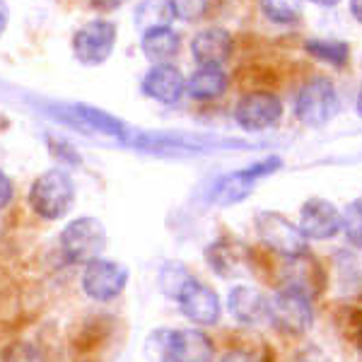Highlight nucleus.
Wrapping results in <instances>:
<instances>
[{
    "instance_id": "nucleus-1",
    "label": "nucleus",
    "mask_w": 362,
    "mask_h": 362,
    "mask_svg": "<svg viewBox=\"0 0 362 362\" xmlns=\"http://www.w3.org/2000/svg\"><path fill=\"white\" fill-rule=\"evenodd\" d=\"M75 201V184L63 169H49L29 189V208L42 220L66 218Z\"/></svg>"
},
{
    "instance_id": "nucleus-2",
    "label": "nucleus",
    "mask_w": 362,
    "mask_h": 362,
    "mask_svg": "<svg viewBox=\"0 0 362 362\" xmlns=\"http://www.w3.org/2000/svg\"><path fill=\"white\" fill-rule=\"evenodd\" d=\"M107 247V230L97 218H78L68 223L61 232V254L70 264H90L102 259Z\"/></svg>"
},
{
    "instance_id": "nucleus-3",
    "label": "nucleus",
    "mask_w": 362,
    "mask_h": 362,
    "mask_svg": "<svg viewBox=\"0 0 362 362\" xmlns=\"http://www.w3.org/2000/svg\"><path fill=\"white\" fill-rule=\"evenodd\" d=\"M338 92L329 78H312L295 99V114L305 126H326L338 114Z\"/></svg>"
},
{
    "instance_id": "nucleus-4",
    "label": "nucleus",
    "mask_w": 362,
    "mask_h": 362,
    "mask_svg": "<svg viewBox=\"0 0 362 362\" xmlns=\"http://www.w3.org/2000/svg\"><path fill=\"white\" fill-rule=\"evenodd\" d=\"M266 317L283 336H305L312 326V302L293 288H283L268 300Z\"/></svg>"
},
{
    "instance_id": "nucleus-5",
    "label": "nucleus",
    "mask_w": 362,
    "mask_h": 362,
    "mask_svg": "<svg viewBox=\"0 0 362 362\" xmlns=\"http://www.w3.org/2000/svg\"><path fill=\"white\" fill-rule=\"evenodd\" d=\"M256 235L268 249H273L285 259L302 256L309 249L307 237L302 235L300 227L293 225L280 213H271V210H264V213L256 215Z\"/></svg>"
},
{
    "instance_id": "nucleus-6",
    "label": "nucleus",
    "mask_w": 362,
    "mask_h": 362,
    "mask_svg": "<svg viewBox=\"0 0 362 362\" xmlns=\"http://www.w3.org/2000/svg\"><path fill=\"white\" fill-rule=\"evenodd\" d=\"M276 169H280V157H268V160H261V162H254L251 167L247 169H239V172H232L223 177L215 184L213 194V203L218 206H235V203L244 201L254 186L259 184L264 177H271Z\"/></svg>"
},
{
    "instance_id": "nucleus-7",
    "label": "nucleus",
    "mask_w": 362,
    "mask_h": 362,
    "mask_svg": "<svg viewBox=\"0 0 362 362\" xmlns=\"http://www.w3.org/2000/svg\"><path fill=\"white\" fill-rule=\"evenodd\" d=\"M128 285V268L112 259H95L83 271V290L95 302L116 300Z\"/></svg>"
},
{
    "instance_id": "nucleus-8",
    "label": "nucleus",
    "mask_w": 362,
    "mask_h": 362,
    "mask_svg": "<svg viewBox=\"0 0 362 362\" xmlns=\"http://www.w3.org/2000/svg\"><path fill=\"white\" fill-rule=\"evenodd\" d=\"M116 46V25L107 20L87 22L75 32L73 54L83 66H102Z\"/></svg>"
},
{
    "instance_id": "nucleus-9",
    "label": "nucleus",
    "mask_w": 362,
    "mask_h": 362,
    "mask_svg": "<svg viewBox=\"0 0 362 362\" xmlns=\"http://www.w3.org/2000/svg\"><path fill=\"white\" fill-rule=\"evenodd\" d=\"M283 116V102L273 92H249L237 102L235 119L244 131H266Z\"/></svg>"
},
{
    "instance_id": "nucleus-10",
    "label": "nucleus",
    "mask_w": 362,
    "mask_h": 362,
    "mask_svg": "<svg viewBox=\"0 0 362 362\" xmlns=\"http://www.w3.org/2000/svg\"><path fill=\"white\" fill-rule=\"evenodd\" d=\"M177 302H179L181 312H184V317L198 326L218 324L220 312H223L220 297L215 295V290L208 288L206 283H201V280H196V278H191L189 283H186V288L179 293Z\"/></svg>"
},
{
    "instance_id": "nucleus-11",
    "label": "nucleus",
    "mask_w": 362,
    "mask_h": 362,
    "mask_svg": "<svg viewBox=\"0 0 362 362\" xmlns=\"http://www.w3.org/2000/svg\"><path fill=\"white\" fill-rule=\"evenodd\" d=\"M206 261L220 278H239L251 264V251L235 237H220L206 249Z\"/></svg>"
},
{
    "instance_id": "nucleus-12",
    "label": "nucleus",
    "mask_w": 362,
    "mask_h": 362,
    "mask_svg": "<svg viewBox=\"0 0 362 362\" xmlns=\"http://www.w3.org/2000/svg\"><path fill=\"white\" fill-rule=\"evenodd\" d=\"M343 218L334 203L324 198H309L300 210V230L307 239H331L341 232Z\"/></svg>"
},
{
    "instance_id": "nucleus-13",
    "label": "nucleus",
    "mask_w": 362,
    "mask_h": 362,
    "mask_svg": "<svg viewBox=\"0 0 362 362\" xmlns=\"http://www.w3.org/2000/svg\"><path fill=\"white\" fill-rule=\"evenodd\" d=\"M215 346L198 329H169L167 334V362H210Z\"/></svg>"
},
{
    "instance_id": "nucleus-14",
    "label": "nucleus",
    "mask_w": 362,
    "mask_h": 362,
    "mask_svg": "<svg viewBox=\"0 0 362 362\" xmlns=\"http://www.w3.org/2000/svg\"><path fill=\"white\" fill-rule=\"evenodd\" d=\"M143 92L160 104H177L186 92V78L172 63H160L145 73Z\"/></svg>"
},
{
    "instance_id": "nucleus-15",
    "label": "nucleus",
    "mask_w": 362,
    "mask_h": 362,
    "mask_svg": "<svg viewBox=\"0 0 362 362\" xmlns=\"http://www.w3.org/2000/svg\"><path fill=\"white\" fill-rule=\"evenodd\" d=\"M191 54L201 68H220L232 56V34L223 27H208L191 42Z\"/></svg>"
},
{
    "instance_id": "nucleus-16",
    "label": "nucleus",
    "mask_w": 362,
    "mask_h": 362,
    "mask_svg": "<svg viewBox=\"0 0 362 362\" xmlns=\"http://www.w3.org/2000/svg\"><path fill=\"white\" fill-rule=\"evenodd\" d=\"M227 309L239 324L254 326L268 314V300L251 285H235L227 295Z\"/></svg>"
},
{
    "instance_id": "nucleus-17",
    "label": "nucleus",
    "mask_w": 362,
    "mask_h": 362,
    "mask_svg": "<svg viewBox=\"0 0 362 362\" xmlns=\"http://www.w3.org/2000/svg\"><path fill=\"white\" fill-rule=\"evenodd\" d=\"M285 288H293L297 293L312 297L317 295L324 285V271L314 261V256L302 254L295 259H288V273H285Z\"/></svg>"
},
{
    "instance_id": "nucleus-18",
    "label": "nucleus",
    "mask_w": 362,
    "mask_h": 362,
    "mask_svg": "<svg viewBox=\"0 0 362 362\" xmlns=\"http://www.w3.org/2000/svg\"><path fill=\"white\" fill-rule=\"evenodd\" d=\"M227 75L220 68H198L189 80H186V92L198 102H210L225 95Z\"/></svg>"
},
{
    "instance_id": "nucleus-19",
    "label": "nucleus",
    "mask_w": 362,
    "mask_h": 362,
    "mask_svg": "<svg viewBox=\"0 0 362 362\" xmlns=\"http://www.w3.org/2000/svg\"><path fill=\"white\" fill-rule=\"evenodd\" d=\"M179 34L172 32L169 27L165 29H150V32L143 34V42H140V49H143V54L150 58V61L155 63V66H160V63H167L172 61L174 56L179 54Z\"/></svg>"
},
{
    "instance_id": "nucleus-20",
    "label": "nucleus",
    "mask_w": 362,
    "mask_h": 362,
    "mask_svg": "<svg viewBox=\"0 0 362 362\" xmlns=\"http://www.w3.org/2000/svg\"><path fill=\"white\" fill-rule=\"evenodd\" d=\"M177 17V8H174V0H140L136 8V27L150 32V29H165L174 22Z\"/></svg>"
},
{
    "instance_id": "nucleus-21",
    "label": "nucleus",
    "mask_w": 362,
    "mask_h": 362,
    "mask_svg": "<svg viewBox=\"0 0 362 362\" xmlns=\"http://www.w3.org/2000/svg\"><path fill=\"white\" fill-rule=\"evenodd\" d=\"M305 51L309 56H314L317 61L331 63L336 68H343L348 63L350 49L341 39H307Z\"/></svg>"
},
{
    "instance_id": "nucleus-22",
    "label": "nucleus",
    "mask_w": 362,
    "mask_h": 362,
    "mask_svg": "<svg viewBox=\"0 0 362 362\" xmlns=\"http://www.w3.org/2000/svg\"><path fill=\"white\" fill-rule=\"evenodd\" d=\"M261 10L276 25H295L302 17V0H261Z\"/></svg>"
},
{
    "instance_id": "nucleus-23",
    "label": "nucleus",
    "mask_w": 362,
    "mask_h": 362,
    "mask_svg": "<svg viewBox=\"0 0 362 362\" xmlns=\"http://www.w3.org/2000/svg\"><path fill=\"white\" fill-rule=\"evenodd\" d=\"M194 278L189 271H186V266H181V264H165L162 266V271H160V290L165 293L167 297H172V300H177L181 290L186 288V283Z\"/></svg>"
},
{
    "instance_id": "nucleus-24",
    "label": "nucleus",
    "mask_w": 362,
    "mask_h": 362,
    "mask_svg": "<svg viewBox=\"0 0 362 362\" xmlns=\"http://www.w3.org/2000/svg\"><path fill=\"white\" fill-rule=\"evenodd\" d=\"M78 114L83 116V121H87L92 128H97V131L107 133V136H114V138H126L128 131L126 126L121 124L119 119H114V116L99 112V109H87V107H78Z\"/></svg>"
},
{
    "instance_id": "nucleus-25",
    "label": "nucleus",
    "mask_w": 362,
    "mask_h": 362,
    "mask_svg": "<svg viewBox=\"0 0 362 362\" xmlns=\"http://www.w3.org/2000/svg\"><path fill=\"white\" fill-rule=\"evenodd\" d=\"M343 218V227L346 232V239L353 247L362 249V198H355L353 203H348V208L341 213Z\"/></svg>"
},
{
    "instance_id": "nucleus-26",
    "label": "nucleus",
    "mask_w": 362,
    "mask_h": 362,
    "mask_svg": "<svg viewBox=\"0 0 362 362\" xmlns=\"http://www.w3.org/2000/svg\"><path fill=\"white\" fill-rule=\"evenodd\" d=\"M174 8H177V17L184 20H198L208 8V0H174Z\"/></svg>"
},
{
    "instance_id": "nucleus-27",
    "label": "nucleus",
    "mask_w": 362,
    "mask_h": 362,
    "mask_svg": "<svg viewBox=\"0 0 362 362\" xmlns=\"http://www.w3.org/2000/svg\"><path fill=\"white\" fill-rule=\"evenodd\" d=\"M348 334L350 341L362 350V309H350L348 312Z\"/></svg>"
},
{
    "instance_id": "nucleus-28",
    "label": "nucleus",
    "mask_w": 362,
    "mask_h": 362,
    "mask_svg": "<svg viewBox=\"0 0 362 362\" xmlns=\"http://www.w3.org/2000/svg\"><path fill=\"white\" fill-rule=\"evenodd\" d=\"M13 196H15L13 181H10L8 174H5L3 169H0V210L10 206V201H13Z\"/></svg>"
},
{
    "instance_id": "nucleus-29",
    "label": "nucleus",
    "mask_w": 362,
    "mask_h": 362,
    "mask_svg": "<svg viewBox=\"0 0 362 362\" xmlns=\"http://www.w3.org/2000/svg\"><path fill=\"white\" fill-rule=\"evenodd\" d=\"M223 362H266V360L256 353H249V350H230L223 358Z\"/></svg>"
},
{
    "instance_id": "nucleus-30",
    "label": "nucleus",
    "mask_w": 362,
    "mask_h": 362,
    "mask_svg": "<svg viewBox=\"0 0 362 362\" xmlns=\"http://www.w3.org/2000/svg\"><path fill=\"white\" fill-rule=\"evenodd\" d=\"M126 0H92V5L99 10H116L119 5H124Z\"/></svg>"
},
{
    "instance_id": "nucleus-31",
    "label": "nucleus",
    "mask_w": 362,
    "mask_h": 362,
    "mask_svg": "<svg viewBox=\"0 0 362 362\" xmlns=\"http://www.w3.org/2000/svg\"><path fill=\"white\" fill-rule=\"evenodd\" d=\"M8 17H10L8 3H5V0H0V34L5 32V27H8Z\"/></svg>"
},
{
    "instance_id": "nucleus-32",
    "label": "nucleus",
    "mask_w": 362,
    "mask_h": 362,
    "mask_svg": "<svg viewBox=\"0 0 362 362\" xmlns=\"http://www.w3.org/2000/svg\"><path fill=\"white\" fill-rule=\"evenodd\" d=\"M350 13L358 22H362V0H350Z\"/></svg>"
},
{
    "instance_id": "nucleus-33",
    "label": "nucleus",
    "mask_w": 362,
    "mask_h": 362,
    "mask_svg": "<svg viewBox=\"0 0 362 362\" xmlns=\"http://www.w3.org/2000/svg\"><path fill=\"white\" fill-rule=\"evenodd\" d=\"M309 3H314V5H319V8H336L341 0H309Z\"/></svg>"
},
{
    "instance_id": "nucleus-34",
    "label": "nucleus",
    "mask_w": 362,
    "mask_h": 362,
    "mask_svg": "<svg viewBox=\"0 0 362 362\" xmlns=\"http://www.w3.org/2000/svg\"><path fill=\"white\" fill-rule=\"evenodd\" d=\"M358 114L362 116V90H360V95H358Z\"/></svg>"
}]
</instances>
